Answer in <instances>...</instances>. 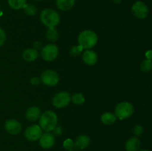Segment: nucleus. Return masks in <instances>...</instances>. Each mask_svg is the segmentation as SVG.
<instances>
[{
  "mask_svg": "<svg viewBox=\"0 0 152 151\" xmlns=\"http://www.w3.org/2000/svg\"><path fill=\"white\" fill-rule=\"evenodd\" d=\"M0 9H1V5H0Z\"/></svg>",
  "mask_w": 152,
  "mask_h": 151,
  "instance_id": "36",
  "label": "nucleus"
},
{
  "mask_svg": "<svg viewBox=\"0 0 152 151\" xmlns=\"http://www.w3.org/2000/svg\"><path fill=\"white\" fill-rule=\"evenodd\" d=\"M97 55L93 50H86L83 54V60L85 64L89 66H93L97 62Z\"/></svg>",
  "mask_w": 152,
  "mask_h": 151,
  "instance_id": "12",
  "label": "nucleus"
},
{
  "mask_svg": "<svg viewBox=\"0 0 152 151\" xmlns=\"http://www.w3.org/2000/svg\"><path fill=\"white\" fill-rule=\"evenodd\" d=\"M59 55V48L54 44H48L42 48L41 56L44 60L51 62L56 59Z\"/></svg>",
  "mask_w": 152,
  "mask_h": 151,
  "instance_id": "5",
  "label": "nucleus"
},
{
  "mask_svg": "<svg viewBox=\"0 0 152 151\" xmlns=\"http://www.w3.org/2000/svg\"><path fill=\"white\" fill-rule=\"evenodd\" d=\"M70 151H76V150H70Z\"/></svg>",
  "mask_w": 152,
  "mask_h": 151,
  "instance_id": "35",
  "label": "nucleus"
},
{
  "mask_svg": "<svg viewBox=\"0 0 152 151\" xmlns=\"http://www.w3.org/2000/svg\"><path fill=\"white\" fill-rule=\"evenodd\" d=\"M71 101H72L73 103L75 104V105H81L84 103L86 99H85L84 96L82 93H74L72 96V97H71Z\"/></svg>",
  "mask_w": 152,
  "mask_h": 151,
  "instance_id": "21",
  "label": "nucleus"
},
{
  "mask_svg": "<svg viewBox=\"0 0 152 151\" xmlns=\"http://www.w3.org/2000/svg\"><path fill=\"white\" fill-rule=\"evenodd\" d=\"M24 11L28 16H35L37 13V8L35 5L32 4H26L23 7Z\"/></svg>",
  "mask_w": 152,
  "mask_h": 151,
  "instance_id": "22",
  "label": "nucleus"
},
{
  "mask_svg": "<svg viewBox=\"0 0 152 151\" xmlns=\"http://www.w3.org/2000/svg\"><path fill=\"white\" fill-rule=\"evenodd\" d=\"M143 127H142V126L140 125V124H137V125H135L134 127L132 129V133H133L136 137L142 136V133H143Z\"/></svg>",
  "mask_w": 152,
  "mask_h": 151,
  "instance_id": "25",
  "label": "nucleus"
},
{
  "mask_svg": "<svg viewBox=\"0 0 152 151\" xmlns=\"http://www.w3.org/2000/svg\"><path fill=\"white\" fill-rule=\"evenodd\" d=\"M39 57V52L34 48H28L24 50L22 58L24 60L28 62H32L37 60Z\"/></svg>",
  "mask_w": 152,
  "mask_h": 151,
  "instance_id": "16",
  "label": "nucleus"
},
{
  "mask_svg": "<svg viewBox=\"0 0 152 151\" xmlns=\"http://www.w3.org/2000/svg\"><path fill=\"white\" fill-rule=\"evenodd\" d=\"M5 40H6L5 32H4V30H3L2 28H0V47L4 44V43L5 42Z\"/></svg>",
  "mask_w": 152,
  "mask_h": 151,
  "instance_id": "27",
  "label": "nucleus"
},
{
  "mask_svg": "<svg viewBox=\"0 0 152 151\" xmlns=\"http://www.w3.org/2000/svg\"><path fill=\"white\" fill-rule=\"evenodd\" d=\"M41 116V110L38 107H31L27 110L25 117L30 121H35Z\"/></svg>",
  "mask_w": 152,
  "mask_h": 151,
  "instance_id": "14",
  "label": "nucleus"
},
{
  "mask_svg": "<svg viewBox=\"0 0 152 151\" xmlns=\"http://www.w3.org/2000/svg\"><path fill=\"white\" fill-rule=\"evenodd\" d=\"M34 48L36 49V50H42V47H43L42 43L40 41H35V42L34 43Z\"/></svg>",
  "mask_w": 152,
  "mask_h": 151,
  "instance_id": "29",
  "label": "nucleus"
},
{
  "mask_svg": "<svg viewBox=\"0 0 152 151\" xmlns=\"http://www.w3.org/2000/svg\"><path fill=\"white\" fill-rule=\"evenodd\" d=\"M9 6L14 10H20L27 4L26 0H7Z\"/></svg>",
  "mask_w": 152,
  "mask_h": 151,
  "instance_id": "19",
  "label": "nucleus"
},
{
  "mask_svg": "<svg viewBox=\"0 0 152 151\" xmlns=\"http://www.w3.org/2000/svg\"><path fill=\"white\" fill-rule=\"evenodd\" d=\"M141 142L137 137H132L128 139L125 144L126 151H138L140 148Z\"/></svg>",
  "mask_w": 152,
  "mask_h": 151,
  "instance_id": "15",
  "label": "nucleus"
},
{
  "mask_svg": "<svg viewBox=\"0 0 152 151\" xmlns=\"http://www.w3.org/2000/svg\"><path fill=\"white\" fill-rule=\"evenodd\" d=\"M152 68V62L151 59H145L142 61L140 64V69L142 72L148 73L151 70Z\"/></svg>",
  "mask_w": 152,
  "mask_h": 151,
  "instance_id": "23",
  "label": "nucleus"
},
{
  "mask_svg": "<svg viewBox=\"0 0 152 151\" xmlns=\"http://www.w3.org/2000/svg\"><path fill=\"white\" fill-rule=\"evenodd\" d=\"M74 142V147L77 150H84L89 146L91 143V139L86 135H80L76 139Z\"/></svg>",
  "mask_w": 152,
  "mask_h": 151,
  "instance_id": "13",
  "label": "nucleus"
},
{
  "mask_svg": "<svg viewBox=\"0 0 152 151\" xmlns=\"http://www.w3.org/2000/svg\"><path fill=\"white\" fill-rule=\"evenodd\" d=\"M145 56H146L147 59H151V56H152V51L151 50H148V51L145 53Z\"/></svg>",
  "mask_w": 152,
  "mask_h": 151,
  "instance_id": "31",
  "label": "nucleus"
},
{
  "mask_svg": "<svg viewBox=\"0 0 152 151\" xmlns=\"http://www.w3.org/2000/svg\"><path fill=\"white\" fill-rule=\"evenodd\" d=\"M63 147L65 150L68 151L72 150L73 148L74 147V142L71 139H65V142H63Z\"/></svg>",
  "mask_w": 152,
  "mask_h": 151,
  "instance_id": "26",
  "label": "nucleus"
},
{
  "mask_svg": "<svg viewBox=\"0 0 152 151\" xmlns=\"http://www.w3.org/2000/svg\"><path fill=\"white\" fill-rule=\"evenodd\" d=\"M4 129L11 135H17L22 130V124L16 119H9L4 123Z\"/></svg>",
  "mask_w": 152,
  "mask_h": 151,
  "instance_id": "10",
  "label": "nucleus"
},
{
  "mask_svg": "<svg viewBox=\"0 0 152 151\" xmlns=\"http://www.w3.org/2000/svg\"><path fill=\"white\" fill-rule=\"evenodd\" d=\"M83 50V47L80 45H74L71 47V48L70 49V54L73 57H77V56H79L81 54Z\"/></svg>",
  "mask_w": 152,
  "mask_h": 151,
  "instance_id": "24",
  "label": "nucleus"
},
{
  "mask_svg": "<svg viewBox=\"0 0 152 151\" xmlns=\"http://www.w3.org/2000/svg\"><path fill=\"white\" fill-rule=\"evenodd\" d=\"M24 135H25V137L28 141L35 142V141L39 140L42 136V130L39 127V125L34 124V125H31L28 127L25 130Z\"/></svg>",
  "mask_w": 152,
  "mask_h": 151,
  "instance_id": "9",
  "label": "nucleus"
},
{
  "mask_svg": "<svg viewBox=\"0 0 152 151\" xmlns=\"http://www.w3.org/2000/svg\"><path fill=\"white\" fill-rule=\"evenodd\" d=\"M58 37H59V33H58L57 30L55 29V28H48L46 32V38L48 41L54 42L58 39Z\"/></svg>",
  "mask_w": 152,
  "mask_h": 151,
  "instance_id": "20",
  "label": "nucleus"
},
{
  "mask_svg": "<svg viewBox=\"0 0 152 151\" xmlns=\"http://www.w3.org/2000/svg\"><path fill=\"white\" fill-rule=\"evenodd\" d=\"M111 1H113V2L114 3V4H120V3L123 1V0H111Z\"/></svg>",
  "mask_w": 152,
  "mask_h": 151,
  "instance_id": "32",
  "label": "nucleus"
},
{
  "mask_svg": "<svg viewBox=\"0 0 152 151\" xmlns=\"http://www.w3.org/2000/svg\"><path fill=\"white\" fill-rule=\"evenodd\" d=\"M98 36L96 33L91 30H86L80 33L78 36L79 45L83 47V50H89L96 44Z\"/></svg>",
  "mask_w": 152,
  "mask_h": 151,
  "instance_id": "2",
  "label": "nucleus"
},
{
  "mask_svg": "<svg viewBox=\"0 0 152 151\" xmlns=\"http://www.w3.org/2000/svg\"><path fill=\"white\" fill-rule=\"evenodd\" d=\"M35 1H41L42 0H35Z\"/></svg>",
  "mask_w": 152,
  "mask_h": 151,
  "instance_id": "34",
  "label": "nucleus"
},
{
  "mask_svg": "<svg viewBox=\"0 0 152 151\" xmlns=\"http://www.w3.org/2000/svg\"><path fill=\"white\" fill-rule=\"evenodd\" d=\"M138 151H151V150H146V149H142V150H138Z\"/></svg>",
  "mask_w": 152,
  "mask_h": 151,
  "instance_id": "33",
  "label": "nucleus"
},
{
  "mask_svg": "<svg viewBox=\"0 0 152 151\" xmlns=\"http://www.w3.org/2000/svg\"><path fill=\"white\" fill-rule=\"evenodd\" d=\"M134 107L130 102H123L119 103L115 107V116L120 120H125L133 115Z\"/></svg>",
  "mask_w": 152,
  "mask_h": 151,
  "instance_id": "4",
  "label": "nucleus"
},
{
  "mask_svg": "<svg viewBox=\"0 0 152 151\" xmlns=\"http://www.w3.org/2000/svg\"><path fill=\"white\" fill-rule=\"evenodd\" d=\"M116 120H117V117L115 116L114 114L111 113H104L101 115V121L105 125H111L115 122Z\"/></svg>",
  "mask_w": 152,
  "mask_h": 151,
  "instance_id": "18",
  "label": "nucleus"
},
{
  "mask_svg": "<svg viewBox=\"0 0 152 151\" xmlns=\"http://www.w3.org/2000/svg\"><path fill=\"white\" fill-rule=\"evenodd\" d=\"M132 12L134 16L139 19H144L148 16L149 10L146 4L141 1H137L132 5Z\"/></svg>",
  "mask_w": 152,
  "mask_h": 151,
  "instance_id": "8",
  "label": "nucleus"
},
{
  "mask_svg": "<svg viewBox=\"0 0 152 151\" xmlns=\"http://www.w3.org/2000/svg\"><path fill=\"white\" fill-rule=\"evenodd\" d=\"M75 0H56V6L58 9L62 11L69 10L74 7Z\"/></svg>",
  "mask_w": 152,
  "mask_h": 151,
  "instance_id": "17",
  "label": "nucleus"
},
{
  "mask_svg": "<svg viewBox=\"0 0 152 151\" xmlns=\"http://www.w3.org/2000/svg\"><path fill=\"white\" fill-rule=\"evenodd\" d=\"M39 144L44 149H50L53 146L55 142L54 136L49 132L42 133V136L40 137Z\"/></svg>",
  "mask_w": 152,
  "mask_h": 151,
  "instance_id": "11",
  "label": "nucleus"
},
{
  "mask_svg": "<svg viewBox=\"0 0 152 151\" xmlns=\"http://www.w3.org/2000/svg\"><path fill=\"white\" fill-rule=\"evenodd\" d=\"M71 102V95L66 91H61L56 93L53 98L52 103L56 108H63Z\"/></svg>",
  "mask_w": 152,
  "mask_h": 151,
  "instance_id": "7",
  "label": "nucleus"
},
{
  "mask_svg": "<svg viewBox=\"0 0 152 151\" xmlns=\"http://www.w3.org/2000/svg\"><path fill=\"white\" fill-rule=\"evenodd\" d=\"M57 115L51 110H47L43 113L39 118V127L45 132L53 131L57 126Z\"/></svg>",
  "mask_w": 152,
  "mask_h": 151,
  "instance_id": "1",
  "label": "nucleus"
},
{
  "mask_svg": "<svg viewBox=\"0 0 152 151\" xmlns=\"http://www.w3.org/2000/svg\"><path fill=\"white\" fill-rule=\"evenodd\" d=\"M31 83L33 85H39V84L41 83V79H40V78H39V77L34 76L33 77V78H31Z\"/></svg>",
  "mask_w": 152,
  "mask_h": 151,
  "instance_id": "28",
  "label": "nucleus"
},
{
  "mask_svg": "<svg viewBox=\"0 0 152 151\" xmlns=\"http://www.w3.org/2000/svg\"><path fill=\"white\" fill-rule=\"evenodd\" d=\"M40 79L42 82L45 85L53 87L59 83V77L56 71L52 70H46L42 72Z\"/></svg>",
  "mask_w": 152,
  "mask_h": 151,
  "instance_id": "6",
  "label": "nucleus"
},
{
  "mask_svg": "<svg viewBox=\"0 0 152 151\" xmlns=\"http://www.w3.org/2000/svg\"><path fill=\"white\" fill-rule=\"evenodd\" d=\"M53 131L54 135H56V136H60L62 133V128L61 127H57V126H56V127L53 129Z\"/></svg>",
  "mask_w": 152,
  "mask_h": 151,
  "instance_id": "30",
  "label": "nucleus"
},
{
  "mask_svg": "<svg viewBox=\"0 0 152 151\" xmlns=\"http://www.w3.org/2000/svg\"><path fill=\"white\" fill-rule=\"evenodd\" d=\"M40 19L43 25L48 28H55L60 22L59 13L50 8H46L42 11Z\"/></svg>",
  "mask_w": 152,
  "mask_h": 151,
  "instance_id": "3",
  "label": "nucleus"
}]
</instances>
